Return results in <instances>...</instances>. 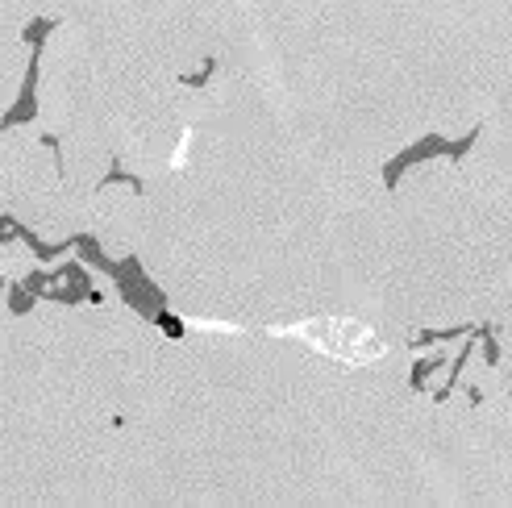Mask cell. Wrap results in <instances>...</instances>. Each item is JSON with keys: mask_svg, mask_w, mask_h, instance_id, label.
I'll return each instance as SVG.
<instances>
[{"mask_svg": "<svg viewBox=\"0 0 512 508\" xmlns=\"http://www.w3.org/2000/svg\"><path fill=\"white\" fill-rule=\"evenodd\" d=\"M325 334L317 329H300V338H309L317 350H329L338 359H350V363H363V359H375L379 354V342L358 325H346V321H321Z\"/></svg>", "mask_w": 512, "mask_h": 508, "instance_id": "1", "label": "cell"}]
</instances>
